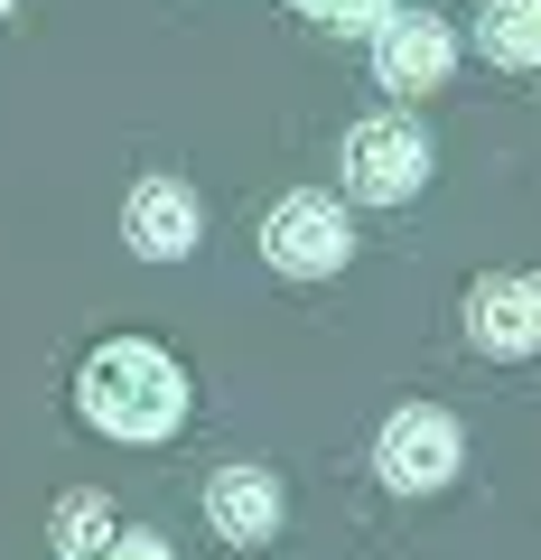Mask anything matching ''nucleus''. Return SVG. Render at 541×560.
Listing matches in <instances>:
<instances>
[{"label": "nucleus", "mask_w": 541, "mask_h": 560, "mask_svg": "<svg viewBox=\"0 0 541 560\" xmlns=\"http://www.w3.org/2000/svg\"><path fill=\"white\" fill-rule=\"evenodd\" d=\"M113 541H121V523H113L103 495H66L57 504V560H103Z\"/></svg>", "instance_id": "nucleus-10"}, {"label": "nucleus", "mask_w": 541, "mask_h": 560, "mask_svg": "<svg viewBox=\"0 0 541 560\" xmlns=\"http://www.w3.org/2000/svg\"><path fill=\"white\" fill-rule=\"evenodd\" d=\"M75 401H84V420H94L103 440L150 448V440H168L187 420V374H178V355H160L150 337H113V346L84 355Z\"/></svg>", "instance_id": "nucleus-1"}, {"label": "nucleus", "mask_w": 541, "mask_h": 560, "mask_svg": "<svg viewBox=\"0 0 541 560\" xmlns=\"http://www.w3.org/2000/svg\"><path fill=\"white\" fill-rule=\"evenodd\" d=\"M448 66H458L448 20H383V28H374V75H383V94H439Z\"/></svg>", "instance_id": "nucleus-6"}, {"label": "nucleus", "mask_w": 541, "mask_h": 560, "mask_svg": "<svg viewBox=\"0 0 541 560\" xmlns=\"http://www.w3.org/2000/svg\"><path fill=\"white\" fill-rule=\"evenodd\" d=\"M430 187V140H421V121H355L345 131V197H364V206H411Z\"/></svg>", "instance_id": "nucleus-3"}, {"label": "nucleus", "mask_w": 541, "mask_h": 560, "mask_svg": "<svg viewBox=\"0 0 541 560\" xmlns=\"http://www.w3.org/2000/svg\"><path fill=\"white\" fill-rule=\"evenodd\" d=\"M458 458H467L458 420L430 411V401L392 411V420H383V440H374V467H383V486H392V495H439V486L458 477Z\"/></svg>", "instance_id": "nucleus-4"}, {"label": "nucleus", "mask_w": 541, "mask_h": 560, "mask_svg": "<svg viewBox=\"0 0 541 560\" xmlns=\"http://www.w3.org/2000/svg\"><path fill=\"white\" fill-rule=\"evenodd\" d=\"M299 20H318V28H383L392 0H299Z\"/></svg>", "instance_id": "nucleus-11"}, {"label": "nucleus", "mask_w": 541, "mask_h": 560, "mask_svg": "<svg viewBox=\"0 0 541 560\" xmlns=\"http://www.w3.org/2000/svg\"><path fill=\"white\" fill-rule=\"evenodd\" d=\"M522 355H541V271L522 280Z\"/></svg>", "instance_id": "nucleus-13"}, {"label": "nucleus", "mask_w": 541, "mask_h": 560, "mask_svg": "<svg viewBox=\"0 0 541 560\" xmlns=\"http://www.w3.org/2000/svg\"><path fill=\"white\" fill-rule=\"evenodd\" d=\"M121 234H131V253H141V261H187V253H197V234H205L197 187L141 178V187H131V206H121Z\"/></svg>", "instance_id": "nucleus-5"}, {"label": "nucleus", "mask_w": 541, "mask_h": 560, "mask_svg": "<svg viewBox=\"0 0 541 560\" xmlns=\"http://www.w3.org/2000/svg\"><path fill=\"white\" fill-rule=\"evenodd\" d=\"M345 253H355V224H345V206L337 197H281L271 215H261V261L271 271H290V280H327V271H345Z\"/></svg>", "instance_id": "nucleus-2"}, {"label": "nucleus", "mask_w": 541, "mask_h": 560, "mask_svg": "<svg viewBox=\"0 0 541 560\" xmlns=\"http://www.w3.org/2000/svg\"><path fill=\"white\" fill-rule=\"evenodd\" d=\"M467 337L485 355H522V280H477L467 290Z\"/></svg>", "instance_id": "nucleus-8"}, {"label": "nucleus", "mask_w": 541, "mask_h": 560, "mask_svg": "<svg viewBox=\"0 0 541 560\" xmlns=\"http://www.w3.org/2000/svg\"><path fill=\"white\" fill-rule=\"evenodd\" d=\"M205 514H215V533L224 541H271L281 533V514H290V495H281V477L271 467H215V486H205Z\"/></svg>", "instance_id": "nucleus-7"}, {"label": "nucleus", "mask_w": 541, "mask_h": 560, "mask_svg": "<svg viewBox=\"0 0 541 560\" xmlns=\"http://www.w3.org/2000/svg\"><path fill=\"white\" fill-rule=\"evenodd\" d=\"M0 20H10V0H0Z\"/></svg>", "instance_id": "nucleus-14"}, {"label": "nucleus", "mask_w": 541, "mask_h": 560, "mask_svg": "<svg viewBox=\"0 0 541 560\" xmlns=\"http://www.w3.org/2000/svg\"><path fill=\"white\" fill-rule=\"evenodd\" d=\"M103 560H178V551H168L160 533H141V523H121V541H113Z\"/></svg>", "instance_id": "nucleus-12"}, {"label": "nucleus", "mask_w": 541, "mask_h": 560, "mask_svg": "<svg viewBox=\"0 0 541 560\" xmlns=\"http://www.w3.org/2000/svg\"><path fill=\"white\" fill-rule=\"evenodd\" d=\"M477 38H485L495 66H532L541 75V0H495V10L477 20Z\"/></svg>", "instance_id": "nucleus-9"}]
</instances>
